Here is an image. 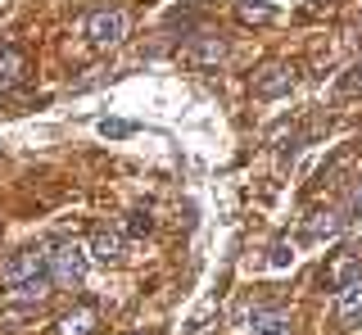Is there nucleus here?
Here are the masks:
<instances>
[{"instance_id":"obj_1","label":"nucleus","mask_w":362,"mask_h":335,"mask_svg":"<svg viewBox=\"0 0 362 335\" xmlns=\"http://www.w3.org/2000/svg\"><path fill=\"white\" fill-rule=\"evenodd\" d=\"M45 272H50L54 286H77L86 276V249L77 240H59L45 254Z\"/></svg>"},{"instance_id":"obj_2","label":"nucleus","mask_w":362,"mask_h":335,"mask_svg":"<svg viewBox=\"0 0 362 335\" xmlns=\"http://www.w3.org/2000/svg\"><path fill=\"white\" fill-rule=\"evenodd\" d=\"M41 272H45V254L41 249H18V254L5 259V267H0V286L14 290V286L32 281V276H41Z\"/></svg>"},{"instance_id":"obj_3","label":"nucleus","mask_w":362,"mask_h":335,"mask_svg":"<svg viewBox=\"0 0 362 335\" xmlns=\"http://www.w3.org/2000/svg\"><path fill=\"white\" fill-rule=\"evenodd\" d=\"M122 32H127L122 9H90V14H86V37L95 41V46H118Z\"/></svg>"},{"instance_id":"obj_4","label":"nucleus","mask_w":362,"mask_h":335,"mask_svg":"<svg viewBox=\"0 0 362 335\" xmlns=\"http://www.w3.org/2000/svg\"><path fill=\"white\" fill-rule=\"evenodd\" d=\"M358 272H362V259H358V254L354 249H335L331 259L322 263V276H317V281H322V290H331V295H335V290L344 286L349 276H358Z\"/></svg>"},{"instance_id":"obj_5","label":"nucleus","mask_w":362,"mask_h":335,"mask_svg":"<svg viewBox=\"0 0 362 335\" xmlns=\"http://www.w3.org/2000/svg\"><path fill=\"white\" fill-rule=\"evenodd\" d=\"M290 86H294L290 64H267V69L254 73V95L258 100H281V95H290Z\"/></svg>"},{"instance_id":"obj_6","label":"nucleus","mask_w":362,"mask_h":335,"mask_svg":"<svg viewBox=\"0 0 362 335\" xmlns=\"http://www.w3.org/2000/svg\"><path fill=\"white\" fill-rule=\"evenodd\" d=\"M23 77H28V54L14 50V46H5V50H0V95L18 91Z\"/></svg>"},{"instance_id":"obj_7","label":"nucleus","mask_w":362,"mask_h":335,"mask_svg":"<svg viewBox=\"0 0 362 335\" xmlns=\"http://www.w3.org/2000/svg\"><path fill=\"white\" fill-rule=\"evenodd\" d=\"M100 327V308L95 304H77L73 312L59 317V335H95Z\"/></svg>"},{"instance_id":"obj_8","label":"nucleus","mask_w":362,"mask_h":335,"mask_svg":"<svg viewBox=\"0 0 362 335\" xmlns=\"http://www.w3.org/2000/svg\"><path fill=\"white\" fill-rule=\"evenodd\" d=\"M86 254L95 263H118L122 259V231L118 227H100L95 236H90V249Z\"/></svg>"},{"instance_id":"obj_9","label":"nucleus","mask_w":362,"mask_h":335,"mask_svg":"<svg viewBox=\"0 0 362 335\" xmlns=\"http://www.w3.org/2000/svg\"><path fill=\"white\" fill-rule=\"evenodd\" d=\"M358 312H362V272L349 276V281L335 290V317L349 322V317H358Z\"/></svg>"},{"instance_id":"obj_10","label":"nucleus","mask_w":362,"mask_h":335,"mask_svg":"<svg viewBox=\"0 0 362 335\" xmlns=\"http://www.w3.org/2000/svg\"><path fill=\"white\" fill-rule=\"evenodd\" d=\"M339 231H344V213H313L303 227V240H331Z\"/></svg>"},{"instance_id":"obj_11","label":"nucleus","mask_w":362,"mask_h":335,"mask_svg":"<svg viewBox=\"0 0 362 335\" xmlns=\"http://www.w3.org/2000/svg\"><path fill=\"white\" fill-rule=\"evenodd\" d=\"M235 18H240V23H272V18H276V5H263V0H235Z\"/></svg>"},{"instance_id":"obj_12","label":"nucleus","mask_w":362,"mask_h":335,"mask_svg":"<svg viewBox=\"0 0 362 335\" xmlns=\"http://www.w3.org/2000/svg\"><path fill=\"white\" fill-rule=\"evenodd\" d=\"M245 327L254 331V335H263V331H276V327H290V317L281 308H263V312H249L245 317Z\"/></svg>"},{"instance_id":"obj_13","label":"nucleus","mask_w":362,"mask_h":335,"mask_svg":"<svg viewBox=\"0 0 362 335\" xmlns=\"http://www.w3.org/2000/svg\"><path fill=\"white\" fill-rule=\"evenodd\" d=\"M222 54H226V46H222L218 37H204L199 46H190V50H186V59H190V64H199V69H204V64H218Z\"/></svg>"},{"instance_id":"obj_14","label":"nucleus","mask_w":362,"mask_h":335,"mask_svg":"<svg viewBox=\"0 0 362 335\" xmlns=\"http://www.w3.org/2000/svg\"><path fill=\"white\" fill-rule=\"evenodd\" d=\"M50 272H41V276H32V281H23V286H14L9 295H18V299H28V304H37V299H45L50 295Z\"/></svg>"},{"instance_id":"obj_15","label":"nucleus","mask_w":362,"mask_h":335,"mask_svg":"<svg viewBox=\"0 0 362 335\" xmlns=\"http://www.w3.org/2000/svg\"><path fill=\"white\" fill-rule=\"evenodd\" d=\"M267 263L276 267V272H281V267H290V263H294V245H290V240H272V254H267Z\"/></svg>"},{"instance_id":"obj_16","label":"nucleus","mask_w":362,"mask_h":335,"mask_svg":"<svg viewBox=\"0 0 362 335\" xmlns=\"http://www.w3.org/2000/svg\"><path fill=\"white\" fill-rule=\"evenodd\" d=\"M339 91H344V95H362V59L349 64V73L339 77Z\"/></svg>"},{"instance_id":"obj_17","label":"nucleus","mask_w":362,"mask_h":335,"mask_svg":"<svg viewBox=\"0 0 362 335\" xmlns=\"http://www.w3.org/2000/svg\"><path fill=\"white\" fill-rule=\"evenodd\" d=\"M100 136L122 141V136H132V122H122V118H105V122H100Z\"/></svg>"},{"instance_id":"obj_18","label":"nucleus","mask_w":362,"mask_h":335,"mask_svg":"<svg viewBox=\"0 0 362 335\" xmlns=\"http://www.w3.org/2000/svg\"><path fill=\"white\" fill-rule=\"evenodd\" d=\"M150 227H154V218L136 208V213H132V222H127V231H132V236H145V231H150Z\"/></svg>"},{"instance_id":"obj_19","label":"nucleus","mask_w":362,"mask_h":335,"mask_svg":"<svg viewBox=\"0 0 362 335\" xmlns=\"http://www.w3.org/2000/svg\"><path fill=\"white\" fill-rule=\"evenodd\" d=\"M344 231H354V236L362 240V208H358V213H354V218H344Z\"/></svg>"},{"instance_id":"obj_20","label":"nucleus","mask_w":362,"mask_h":335,"mask_svg":"<svg viewBox=\"0 0 362 335\" xmlns=\"http://www.w3.org/2000/svg\"><path fill=\"white\" fill-rule=\"evenodd\" d=\"M354 204H358V208H362V182H358V186H354Z\"/></svg>"},{"instance_id":"obj_21","label":"nucleus","mask_w":362,"mask_h":335,"mask_svg":"<svg viewBox=\"0 0 362 335\" xmlns=\"http://www.w3.org/2000/svg\"><path fill=\"white\" fill-rule=\"evenodd\" d=\"M263 335H294L290 327H276V331H263Z\"/></svg>"}]
</instances>
